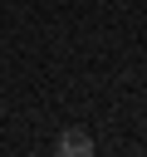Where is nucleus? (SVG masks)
Segmentation results:
<instances>
[{"label":"nucleus","instance_id":"obj_1","mask_svg":"<svg viewBox=\"0 0 147 157\" xmlns=\"http://www.w3.org/2000/svg\"><path fill=\"white\" fill-rule=\"evenodd\" d=\"M54 147H59V157H88V152H93V137H88L83 128H69V132H59Z\"/></svg>","mask_w":147,"mask_h":157}]
</instances>
